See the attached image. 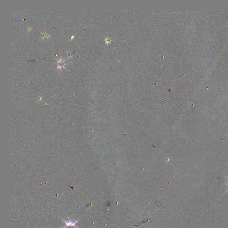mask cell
Here are the masks:
<instances>
[{"label":"cell","instance_id":"obj_1","mask_svg":"<svg viewBox=\"0 0 228 228\" xmlns=\"http://www.w3.org/2000/svg\"><path fill=\"white\" fill-rule=\"evenodd\" d=\"M63 220L64 222L65 223L66 226H64V227H60V228H78V227L76 226V223L77 222V221H74L72 220H70V221H66L65 220Z\"/></svg>","mask_w":228,"mask_h":228},{"label":"cell","instance_id":"obj_2","mask_svg":"<svg viewBox=\"0 0 228 228\" xmlns=\"http://www.w3.org/2000/svg\"><path fill=\"white\" fill-rule=\"evenodd\" d=\"M226 178H227V179H228V178H227V177H226ZM228 191V190H227V191Z\"/></svg>","mask_w":228,"mask_h":228}]
</instances>
